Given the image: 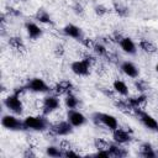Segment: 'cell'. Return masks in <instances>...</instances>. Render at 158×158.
<instances>
[{
  "instance_id": "obj_38",
  "label": "cell",
  "mask_w": 158,
  "mask_h": 158,
  "mask_svg": "<svg viewBox=\"0 0 158 158\" xmlns=\"http://www.w3.org/2000/svg\"><path fill=\"white\" fill-rule=\"evenodd\" d=\"M63 157H78V153L72 149H68V151H64L63 152Z\"/></svg>"
},
{
  "instance_id": "obj_8",
  "label": "cell",
  "mask_w": 158,
  "mask_h": 158,
  "mask_svg": "<svg viewBox=\"0 0 158 158\" xmlns=\"http://www.w3.org/2000/svg\"><path fill=\"white\" fill-rule=\"evenodd\" d=\"M91 67H93V64L88 59H85V58H83L81 60H74L70 64L72 72L75 75H79V77H86V75H89Z\"/></svg>"
},
{
  "instance_id": "obj_28",
  "label": "cell",
  "mask_w": 158,
  "mask_h": 158,
  "mask_svg": "<svg viewBox=\"0 0 158 158\" xmlns=\"http://www.w3.org/2000/svg\"><path fill=\"white\" fill-rule=\"evenodd\" d=\"M135 88L139 91V93H144L149 89V84L144 80V79H137L135 81Z\"/></svg>"
},
{
  "instance_id": "obj_11",
  "label": "cell",
  "mask_w": 158,
  "mask_h": 158,
  "mask_svg": "<svg viewBox=\"0 0 158 158\" xmlns=\"http://www.w3.org/2000/svg\"><path fill=\"white\" fill-rule=\"evenodd\" d=\"M67 120H68L74 127H80V126L85 125V122H86V117H85L80 111H78V110H75V109L68 110V112H67Z\"/></svg>"
},
{
  "instance_id": "obj_24",
  "label": "cell",
  "mask_w": 158,
  "mask_h": 158,
  "mask_svg": "<svg viewBox=\"0 0 158 158\" xmlns=\"http://www.w3.org/2000/svg\"><path fill=\"white\" fill-rule=\"evenodd\" d=\"M112 9L116 12V15H118L120 17H127L128 16V7L120 2V1H114L112 2Z\"/></svg>"
},
{
  "instance_id": "obj_14",
  "label": "cell",
  "mask_w": 158,
  "mask_h": 158,
  "mask_svg": "<svg viewBox=\"0 0 158 158\" xmlns=\"http://www.w3.org/2000/svg\"><path fill=\"white\" fill-rule=\"evenodd\" d=\"M120 69H121V72H122L125 75H127V77H130V78H138L139 70H138V68H137L132 62H130V60H123V62H121Z\"/></svg>"
},
{
  "instance_id": "obj_21",
  "label": "cell",
  "mask_w": 158,
  "mask_h": 158,
  "mask_svg": "<svg viewBox=\"0 0 158 158\" xmlns=\"http://www.w3.org/2000/svg\"><path fill=\"white\" fill-rule=\"evenodd\" d=\"M7 43L12 49H15L17 52H25L26 51V46H25L23 41L19 36H11L9 38V41H7Z\"/></svg>"
},
{
  "instance_id": "obj_42",
  "label": "cell",
  "mask_w": 158,
  "mask_h": 158,
  "mask_svg": "<svg viewBox=\"0 0 158 158\" xmlns=\"http://www.w3.org/2000/svg\"><path fill=\"white\" fill-rule=\"evenodd\" d=\"M21 1H27V0H21Z\"/></svg>"
},
{
  "instance_id": "obj_18",
  "label": "cell",
  "mask_w": 158,
  "mask_h": 158,
  "mask_svg": "<svg viewBox=\"0 0 158 158\" xmlns=\"http://www.w3.org/2000/svg\"><path fill=\"white\" fill-rule=\"evenodd\" d=\"M110 153H111V157H116V158H123L128 154L127 149L125 147H122V144L117 143V142H114V143H110V148H109Z\"/></svg>"
},
{
  "instance_id": "obj_6",
  "label": "cell",
  "mask_w": 158,
  "mask_h": 158,
  "mask_svg": "<svg viewBox=\"0 0 158 158\" xmlns=\"http://www.w3.org/2000/svg\"><path fill=\"white\" fill-rule=\"evenodd\" d=\"M135 115L138 116L139 121L142 122V125L146 128H148V130H151L153 132H158V122H157V120L153 116H151L148 112L143 111V109H137Z\"/></svg>"
},
{
  "instance_id": "obj_25",
  "label": "cell",
  "mask_w": 158,
  "mask_h": 158,
  "mask_svg": "<svg viewBox=\"0 0 158 158\" xmlns=\"http://www.w3.org/2000/svg\"><path fill=\"white\" fill-rule=\"evenodd\" d=\"M64 104H65V106H67L68 110H70V109H77L78 105H79V99H78L74 94L69 93V94H67L65 98H64Z\"/></svg>"
},
{
  "instance_id": "obj_1",
  "label": "cell",
  "mask_w": 158,
  "mask_h": 158,
  "mask_svg": "<svg viewBox=\"0 0 158 158\" xmlns=\"http://www.w3.org/2000/svg\"><path fill=\"white\" fill-rule=\"evenodd\" d=\"M91 120L96 126H104L110 131H114L118 127V122L115 116L106 114V112H93Z\"/></svg>"
},
{
  "instance_id": "obj_17",
  "label": "cell",
  "mask_w": 158,
  "mask_h": 158,
  "mask_svg": "<svg viewBox=\"0 0 158 158\" xmlns=\"http://www.w3.org/2000/svg\"><path fill=\"white\" fill-rule=\"evenodd\" d=\"M118 44H120L121 49L127 54H136V52H137V47L130 37H122V40L120 41Z\"/></svg>"
},
{
  "instance_id": "obj_29",
  "label": "cell",
  "mask_w": 158,
  "mask_h": 158,
  "mask_svg": "<svg viewBox=\"0 0 158 158\" xmlns=\"http://www.w3.org/2000/svg\"><path fill=\"white\" fill-rule=\"evenodd\" d=\"M94 147L100 151V149H109L110 148V143L102 138H95L94 139Z\"/></svg>"
},
{
  "instance_id": "obj_3",
  "label": "cell",
  "mask_w": 158,
  "mask_h": 158,
  "mask_svg": "<svg viewBox=\"0 0 158 158\" xmlns=\"http://www.w3.org/2000/svg\"><path fill=\"white\" fill-rule=\"evenodd\" d=\"M73 125L68 121V120H64V121H58L56 123H51L49 127L47 128L48 133L51 137H57V136H68L73 132Z\"/></svg>"
},
{
  "instance_id": "obj_26",
  "label": "cell",
  "mask_w": 158,
  "mask_h": 158,
  "mask_svg": "<svg viewBox=\"0 0 158 158\" xmlns=\"http://www.w3.org/2000/svg\"><path fill=\"white\" fill-rule=\"evenodd\" d=\"M46 154L51 158H59V157H63V151L60 149V147L48 146L46 148Z\"/></svg>"
},
{
  "instance_id": "obj_2",
  "label": "cell",
  "mask_w": 158,
  "mask_h": 158,
  "mask_svg": "<svg viewBox=\"0 0 158 158\" xmlns=\"http://www.w3.org/2000/svg\"><path fill=\"white\" fill-rule=\"evenodd\" d=\"M49 121L43 116H27L23 118V126L25 130H31V131H46L49 127Z\"/></svg>"
},
{
  "instance_id": "obj_7",
  "label": "cell",
  "mask_w": 158,
  "mask_h": 158,
  "mask_svg": "<svg viewBox=\"0 0 158 158\" xmlns=\"http://www.w3.org/2000/svg\"><path fill=\"white\" fill-rule=\"evenodd\" d=\"M60 104H59V99L58 95H46L42 100V114L44 116L52 114L53 111H56L57 109H59Z\"/></svg>"
},
{
  "instance_id": "obj_19",
  "label": "cell",
  "mask_w": 158,
  "mask_h": 158,
  "mask_svg": "<svg viewBox=\"0 0 158 158\" xmlns=\"http://www.w3.org/2000/svg\"><path fill=\"white\" fill-rule=\"evenodd\" d=\"M33 17H35L36 21H38V22H41V23H44V25H53V21H52L51 15L47 12V10H44V9H42V7L36 11V14L33 15Z\"/></svg>"
},
{
  "instance_id": "obj_27",
  "label": "cell",
  "mask_w": 158,
  "mask_h": 158,
  "mask_svg": "<svg viewBox=\"0 0 158 158\" xmlns=\"http://www.w3.org/2000/svg\"><path fill=\"white\" fill-rule=\"evenodd\" d=\"M93 51H94V53H95L98 57H105L109 49L106 48V46H105L102 42H96L95 46H94V48H93Z\"/></svg>"
},
{
  "instance_id": "obj_30",
  "label": "cell",
  "mask_w": 158,
  "mask_h": 158,
  "mask_svg": "<svg viewBox=\"0 0 158 158\" xmlns=\"http://www.w3.org/2000/svg\"><path fill=\"white\" fill-rule=\"evenodd\" d=\"M94 12L98 15V16H104V15H106L107 12H109V9L105 6V5H102V4H99V5H96L95 7H94Z\"/></svg>"
},
{
  "instance_id": "obj_10",
  "label": "cell",
  "mask_w": 158,
  "mask_h": 158,
  "mask_svg": "<svg viewBox=\"0 0 158 158\" xmlns=\"http://www.w3.org/2000/svg\"><path fill=\"white\" fill-rule=\"evenodd\" d=\"M62 33L67 37H70V38H74V40H78V41H81L85 36L83 33V30L78 26H75L74 23H67L63 28H62Z\"/></svg>"
},
{
  "instance_id": "obj_35",
  "label": "cell",
  "mask_w": 158,
  "mask_h": 158,
  "mask_svg": "<svg viewBox=\"0 0 158 158\" xmlns=\"http://www.w3.org/2000/svg\"><path fill=\"white\" fill-rule=\"evenodd\" d=\"M6 10H7V15H9V16H12V17H19V16H21V11L17 10V9H14V7L9 6Z\"/></svg>"
},
{
  "instance_id": "obj_22",
  "label": "cell",
  "mask_w": 158,
  "mask_h": 158,
  "mask_svg": "<svg viewBox=\"0 0 158 158\" xmlns=\"http://www.w3.org/2000/svg\"><path fill=\"white\" fill-rule=\"evenodd\" d=\"M112 89L118 95H122V96H127L128 95V88H127L126 83L122 81V80H120V79H116L112 83Z\"/></svg>"
},
{
  "instance_id": "obj_15",
  "label": "cell",
  "mask_w": 158,
  "mask_h": 158,
  "mask_svg": "<svg viewBox=\"0 0 158 158\" xmlns=\"http://www.w3.org/2000/svg\"><path fill=\"white\" fill-rule=\"evenodd\" d=\"M73 89H74V86H73L72 81H69V80H60V81H58L54 85L53 91H54L56 95H67V94L72 93Z\"/></svg>"
},
{
  "instance_id": "obj_32",
  "label": "cell",
  "mask_w": 158,
  "mask_h": 158,
  "mask_svg": "<svg viewBox=\"0 0 158 158\" xmlns=\"http://www.w3.org/2000/svg\"><path fill=\"white\" fill-rule=\"evenodd\" d=\"M53 53H54V56H56L57 58H62V57L64 56V53H65L64 46H63L62 43L56 44V46H54V49H53Z\"/></svg>"
},
{
  "instance_id": "obj_39",
  "label": "cell",
  "mask_w": 158,
  "mask_h": 158,
  "mask_svg": "<svg viewBox=\"0 0 158 158\" xmlns=\"http://www.w3.org/2000/svg\"><path fill=\"white\" fill-rule=\"evenodd\" d=\"M96 68H98V69H96L98 74H102V73H105V67H104L102 64H99Z\"/></svg>"
},
{
  "instance_id": "obj_5",
  "label": "cell",
  "mask_w": 158,
  "mask_h": 158,
  "mask_svg": "<svg viewBox=\"0 0 158 158\" xmlns=\"http://www.w3.org/2000/svg\"><path fill=\"white\" fill-rule=\"evenodd\" d=\"M1 125L2 127H5L6 130H10V131H22L25 130V126H23V120L21 121L20 118H17L16 116L14 115H4L1 117Z\"/></svg>"
},
{
  "instance_id": "obj_40",
  "label": "cell",
  "mask_w": 158,
  "mask_h": 158,
  "mask_svg": "<svg viewBox=\"0 0 158 158\" xmlns=\"http://www.w3.org/2000/svg\"><path fill=\"white\" fill-rule=\"evenodd\" d=\"M156 72L158 73V62H157V64H156Z\"/></svg>"
},
{
  "instance_id": "obj_20",
  "label": "cell",
  "mask_w": 158,
  "mask_h": 158,
  "mask_svg": "<svg viewBox=\"0 0 158 158\" xmlns=\"http://www.w3.org/2000/svg\"><path fill=\"white\" fill-rule=\"evenodd\" d=\"M139 156L143 157V158H154V157H157V153L153 149V147H152L151 143L143 142L139 146Z\"/></svg>"
},
{
  "instance_id": "obj_33",
  "label": "cell",
  "mask_w": 158,
  "mask_h": 158,
  "mask_svg": "<svg viewBox=\"0 0 158 158\" xmlns=\"http://www.w3.org/2000/svg\"><path fill=\"white\" fill-rule=\"evenodd\" d=\"M104 58H106L110 63H118V57H117V54H116L115 52L107 51V53H106V56H105Z\"/></svg>"
},
{
  "instance_id": "obj_13",
  "label": "cell",
  "mask_w": 158,
  "mask_h": 158,
  "mask_svg": "<svg viewBox=\"0 0 158 158\" xmlns=\"http://www.w3.org/2000/svg\"><path fill=\"white\" fill-rule=\"evenodd\" d=\"M25 30H26V32H27L28 38H31V40H37V38L42 37V35H43L42 28H41L37 23H35V22H32V21L25 22Z\"/></svg>"
},
{
  "instance_id": "obj_4",
  "label": "cell",
  "mask_w": 158,
  "mask_h": 158,
  "mask_svg": "<svg viewBox=\"0 0 158 158\" xmlns=\"http://www.w3.org/2000/svg\"><path fill=\"white\" fill-rule=\"evenodd\" d=\"M4 105L6 109H9L11 112L16 115H21L23 111V104L21 101V95H19L15 91H12V94L7 95L4 99Z\"/></svg>"
},
{
  "instance_id": "obj_12",
  "label": "cell",
  "mask_w": 158,
  "mask_h": 158,
  "mask_svg": "<svg viewBox=\"0 0 158 158\" xmlns=\"http://www.w3.org/2000/svg\"><path fill=\"white\" fill-rule=\"evenodd\" d=\"M112 138H114L115 142H117L120 144H125V143H128L132 139V136L127 130L117 127L112 131Z\"/></svg>"
},
{
  "instance_id": "obj_31",
  "label": "cell",
  "mask_w": 158,
  "mask_h": 158,
  "mask_svg": "<svg viewBox=\"0 0 158 158\" xmlns=\"http://www.w3.org/2000/svg\"><path fill=\"white\" fill-rule=\"evenodd\" d=\"M80 42H81V44H83L86 49H93V48H94V46H95V43H96V42H95V40H93L91 37H84Z\"/></svg>"
},
{
  "instance_id": "obj_36",
  "label": "cell",
  "mask_w": 158,
  "mask_h": 158,
  "mask_svg": "<svg viewBox=\"0 0 158 158\" xmlns=\"http://www.w3.org/2000/svg\"><path fill=\"white\" fill-rule=\"evenodd\" d=\"M73 11H74L77 15H81V14L84 12V7H83V5H81L79 1H77V2L73 5Z\"/></svg>"
},
{
  "instance_id": "obj_9",
  "label": "cell",
  "mask_w": 158,
  "mask_h": 158,
  "mask_svg": "<svg viewBox=\"0 0 158 158\" xmlns=\"http://www.w3.org/2000/svg\"><path fill=\"white\" fill-rule=\"evenodd\" d=\"M26 86H27V90L32 93H48L51 90L49 85L41 78H32L31 80H28Z\"/></svg>"
},
{
  "instance_id": "obj_23",
  "label": "cell",
  "mask_w": 158,
  "mask_h": 158,
  "mask_svg": "<svg viewBox=\"0 0 158 158\" xmlns=\"http://www.w3.org/2000/svg\"><path fill=\"white\" fill-rule=\"evenodd\" d=\"M138 47H139L144 53H148V54H152V53H156V52H157V47H156V44H154L152 41L146 40V38H143V40L139 41Z\"/></svg>"
},
{
  "instance_id": "obj_37",
  "label": "cell",
  "mask_w": 158,
  "mask_h": 158,
  "mask_svg": "<svg viewBox=\"0 0 158 158\" xmlns=\"http://www.w3.org/2000/svg\"><path fill=\"white\" fill-rule=\"evenodd\" d=\"M25 158H35L36 157V153L31 149V148H27L25 152H23V154H22Z\"/></svg>"
},
{
  "instance_id": "obj_16",
  "label": "cell",
  "mask_w": 158,
  "mask_h": 158,
  "mask_svg": "<svg viewBox=\"0 0 158 158\" xmlns=\"http://www.w3.org/2000/svg\"><path fill=\"white\" fill-rule=\"evenodd\" d=\"M126 100L128 101V104L135 109V112L137 109H143L147 101V96L144 93H141L137 96H132V98H126Z\"/></svg>"
},
{
  "instance_id": "obj_41",
  "label": "cell",
  "mask_w": 158,
  "mask_h": 158,
  "mask_svg": "<svg viewBox=\"0 0 158 158\" xmlns=\"http://www.w3.org/2000/svg\"><path fill=\"white\" fill-rule=\"evenodd\" d=\"M156 153H157V157H158V151H156Z\"/></svg>"
},
{
  "instance_id": "obj_34",
  "label": "cell",
  "mask_w": 158,
  "mask_h": 158,
  "mask_svg": "<svg viewBox=\"0 0 158 158\" xmlns=\"http://www.w3.org/2000/svg\"><path fill=\"white\" fill-rule=\"evenodd\" d=\"M59 147H60V149L64 152V151L72 149V143H70L68 139H62V141L59 142Z\"/></svg>"
}]
</instances>
